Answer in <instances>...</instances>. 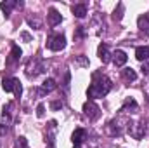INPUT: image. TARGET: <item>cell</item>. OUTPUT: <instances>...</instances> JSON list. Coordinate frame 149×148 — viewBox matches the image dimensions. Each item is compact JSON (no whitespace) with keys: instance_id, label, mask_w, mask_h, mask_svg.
<instances>
[{"instance_id":"cell-10","label":"cell","mask_w":149,"mask_h":148,"mask_svg":"<svg viewBox=\"0 0 149 148\" xmlns=\"http://www.w3.org/2000/svg\"><path fill=\"white\" fill-rule=\"evenodd\" d=\"M97 54H99V59H101L102 63H109L111 54H109V49H108V45H106V44H101V45H99Z\"/></svg>"},{"instance_id":"cell-4","label":"cell","mask_w":149,"mask_h":148,"mask_svg":"<svg viewBox=\"0 0 149 148\" xmlns=\"http://www.w3.org/2000/svg\"><path fill=\"white\" fill-rule=\"evenodd\" d=\"M83 113H85V117H88V120H92V122L101 117V110H99V106H97L94 101H87V103L83 105Z\"/></svg>"},{"instance_id":"cell-13","label":"cell","mask_w":149,"mask_h":148,"mask_svg":"<svg viewBox=\"0 0 149 148\" xmlns=\"http://www.w3.org/2000/svg\"><path fill=\"white\" fill-rule=\"evenodd\" d=\"M135 58L139 61H148L149 59V47L148 45H141L135 49Z\"/></svg>"},{"instance_id":"cell-2","label":"cell","mask_w":149,"mask_h":148,"mask_svg":"<svg viewBox=\"0 0 149 148\" xmlns=\"http://www.w3.org/2000/svg\"><path fill=\"white\" fill-rule=\"evenodd\" d=\"M2 89L5 92H14L17 98H21V94H23V85H21L19 78H16V77H5L2 80Z\"/></svg>"},{"instance_id":"cell-5","label":"cell","mask_w":149,"mask_h":148,"mask_svg":"<svg viewBox=\"0 0 149 148\" xmlns=\"http://www.w3.org/2000/svg\"><path fill=\"white\" fill-rule=\"evenodd\" d=\"M43 72V63L40 61V59H31L30 63H28V66H26V75L28 77H37Z\"/></svg>"},{"instance_id":"cell-24","label":"cell","mask_w":149,"mask_h":148,"mask_svg":"<svg viewBox=\"0 0 149 148\" xmlns=\"http://www.w3.org/2000/svg\"><path fill=\"white\" fill-rule=\"evenodd\" d=\"M78 63H80V65H83V66H87V65H88V61H87L85 58H78Z\"/></svg>"},{"instance_id":"cell-11","label":"cell","mask_w":149,"mask_h":148,"mask_svg":"<svg viewBox=\"0 0 149 148\" xmlns=\"http://www.w3.org/2000/svg\"><path fill=\"white\" fill-rule=\"evenodd\" d=\"M14 7H17V2H16V0H5V2L0 4V9L3 11V16H5V18L10 16V11H12Z\"/></svg>"},{"instance_id":"cell-25","label":"cell","mask_w":149,"mask_h":148,"mask_svg":"<svg viewBox=\"0 0 149 148\" xmlns=\"http://www.w3.org/2000/svg\"><path fill=\"white\" fill-rule=\"evenodd\" d=\"M7 132V127H3V125H0V136H3Z\"/></svg>"},{"instance_id":"cell-6","label":"cell","mask_w":149,"mask_h":148,"mask_svg":"<svg viewBox=\"0 0 149 148\" xmlns=\"http://www.w3.org/2000/svg\"><path fill=\"white\" fill-rule=\"evenodd\" d=\"M47 21H49L50 26H57V25L63 21V16H61V12H59L57 9L50 7V9H49V14H47Z\"/></svg>"},{"instance_id":"cell-23","label":"cell","mask_w":149,"mask_h":148,"mask_svg":"<svg viewBox=\"0 0 149 148\" xmlns=\"http://www.w3.org/2000/svg\"><path fill=\"white\" fill-rule=\"evenodd\" d=\"M50 108H52V110H59V108H63V101H52V103H50Z\"/></svg>"},{"instance_id":"cell-9","label":"cell","mask_w":149,"mask_h":148,"mask_svg":"<svg viewBox=\"0 0 149 148\" xmlns=\"http://www.w3.org/2000/svg\"><path fill=\"white\" fill-rule=\"evenodd\" d=\"M85 136H87V132H85L83 129H76V131L73 132V136H71V140H73V147L74 148H80V147H81V143H83Z\"/></svg>"},{"instance_id":"cell-21","label":"cell","mask_w":149,"mask_h":148,"mask_svg":"<svg viewBox=\"0 0 149 148\" xmlns=\"http://www.w3.org/2000/svg\"><path fill=\"white\" fill-rule=\"evenodd\" d=\"M28 23H30V26H35V28H42V23H40V21H38V19H33V18H30V19H28Z\"/></svg>"},{"instance_id":"cell-17","label":"cell","mask_w":149,"mask_h":148,"mask_svg":"<svg viewBox=\"0 0 149 148\" xmlns=\"http://www.w3.org/2000/svg\"><path fill=\"white\" fill-rule=\"evenodd\" d=\"M123 11H125V7H123V4L120 2L118 7H116L114 12H113V19H114V21H121V18H123Z\"/></svg>"},{"instance_id":"cell-16","label":"cell","mask_w":149,"mask_h":148,"mask_svg":"<svg viewBox=\"0 0 149 148\" xmlns=\"http://www.w3.org/2000/svg\"><path fill=\"white\" fill-rule=\"evenodd\" d=\"M121 75H123V78H125V80H128V82H134V80L137 78L135 70H132V68H125V70L121 72Z\"/></svg>"},{"instance_id":"cell-18","label":"cell","mask_w":149,"mask_h":148,"mask_svg":"<svg viewBox=\"0 0 149 148\" xmlns=\"http://www.w3.org/2000/svg\"><path fill=\"white\" fill-rule=\"evenodd\" d=\"M128 108H132V110H137V103H135V99L128 98V99L125 101V105H123V108H121V111H127Z\"/></svg>"},{"instance_id":"cell-12","label":"cell","mask_w":149,"mask_h":148,"mask_svg":"<svg viewBox=\"0 0 149 148\" xmlns=\"http://www.w3.org/2000/svg\"><path fill=\"white\" fill-rule=\"evenodd\" d=\"M57 87V84H56V80L54 78H47L43 84H42V89H40V94L43 96V94H47V92H52L54 89Z\"/></svg>"},{"instance_id":"cell-7","label":"cell","mask_w":149,"mask_h":148,"mask_svg":"<svg viewBox=\"0 0 149 148\" xmlns=\"http://www.w3.org/2000/svg\"><path fill=\"white\" fill-rule=\"evenodd\" d=\"M127 59H128V56H127V52L125 51H121V49H116L114 52H113V63L120 68V66H123L125 63H127Z\"/></svg>"},{"instance_id":"cell-19","label":"cell","mask_w":149,"mask_h":148,"mask_svg":"<svg viewBox=\"0 0 149 148\" xmlns=\"http://www.w3.org/2000/svg\"><path fill=\"white\" fill-rule=\"evenodd\" d=\"M26 147H28L26 138H24V136H19V138L16 140V145H14V148H26Z\"/></svg>"},{"instance_id":"cell-1","label":"cell","mask_w":149,"mask_h":148,"mask_svg":"<svg viewBox=\"0 0 149 148\" xmlns=\"http://www.w3.org/2000/svg\"><path fill=\"white\" fill-rule=\"evenodd\" d=\"M109 91H111V80H109L106 75L99 73V72L92 75V84H90L88 89H87V96L90 98V101L95 99V98L106 96Z\"/></svg>"},{"instance_id":"cell-8","label":"cell","mask_w":149,"mask_h":148,"mask_svg":"<svg viewBox=\"0 0 149 148\" xmlns=\"http://www.w3.org/2000/svg\"><path fill=\"white\" fill-rule=\"evenodd\" d=\"M21 54H23V51L19 49V45L12 44V51H10V56L7 58V65H14V63H17L19 58H21Z\"/></svg>"},{"instance_id":"cell-22","label":"cell","mask_w":149,"mask_h":148,"mask_svg":"<svg viewBox=\"0 0 149 148\" xmlns=\"http://www.w3.org/2000/svg\"><path fill=\"white\" fill-rule=\"evenodd\" d=\"M43 115H45V106H43V105H38L37 106V117L38 118H42Z\"/></svg>"},{"instance_id":"cell-15","label":"cell","mask_w":149,"mask_h":148,"mask_svg":"<svg viewBox=\"0 0 149 148\" xmlns=\"http://www.w3.org/2000/svg\"><path fill=\"white\" fill-rule=\"evenodd\" d=\"M137 25H139V28H141L142 32L149 33V14H142V16L137 19Z\"/></svg>"},{"instance_id":"cell-14","label":"cell","mask_w":149,"mask_h":148,"mask_svg":"<svg viewBox=\"0 0 149 148\" xmlns=\"http://www.w3.org/2000/svg\"><path fill=\"white\" fill-rule=\"evenodd\" d=\"M71 11H73V14L76 18H85L87 16V5L85 4H76L71 7Z\"/></svg>"},{"instance_id":"cell-20","label":"cell","mask_w":149,"mask_h":148,"mask_svg":"<svg viewBox=\"0 0 149 148\" xmlns=\"http://www.w3.org/2000/svg\"><path fill=\"white\" fill-rule=\"evenodd\" d=\"M10 103H7L5 106H3V110H2V118L3 120H9V117H10Z\"/></svg>"},{"instance_id":"cell-3","label":"cell","mask_w":149,"mask_h":148,"mask_svg":"<svg viewBox=\"0 0 149 148\" xmlns=\"http://www.w3.org/2000/svg\"><path fill=\"white\" fill-rule=\"evenodd\" d=\"M66 47V37L63 33H50L47 37V49L57 52V51H63Z\"/></svg>"}]
</instances>
